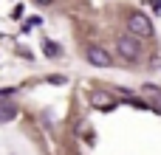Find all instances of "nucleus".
<instances>
[{"label":"nucleus","instance_id":"nucleus-9","mask_svg":"<svg viewBox=\"0 0 161 155\" xmlns=\"http://www.w3.org/2000/svg\"><path fill=\"white\" fill-rule=\"evenodd\" d=\"M37 3H42V6H45V3H51V0H37Z\"/></svg>","mask_w":161,"mask_h":155},{"label":"nucleus","instance_id":"nucleus-6","mask_svg":"<svg viewBox=\"0 0 161 155\" xmlns=\"http://www.w3.org/2000/svg\"><path fill=\"white\" fill-rule=\"evenodd\" d=\"M17 116V110L11 107V104H0V124H6V121H11Z\"/></svg>","mask_w":161,"mask_h":155},{"label":"nucleus","instance_id":"nucleus-8","mask_svg":"<svg viewBox=\"0 0 161 155\" xmlns=\"http://www.w3.org/2000/svg\"><path fill=\"white\" fill-rule=\"evenodd\" d=\"M150 3H153V6H156V8H161V0H150Z\"/></svg>","mask_w":161,"mask_h":155},{"label":"nucleus","instance_id":"nucleus-5","mask_svg":"<svg viewBox=\"0 0 161 155\" xmlns=\"http://www.w3.org/2000/svg\"><path fill=\"white\" fill-rule=\"evenodd\" d=\"M142 96H147V99H150L147 104L156 107V110L161 113V88L158 85H144V88H142Z\"/></svg>","mask_w":161,"mask_h":155},{"label":"nucleus","instance_id":"nucleus-1","mask_svg":"<svg viewBox=\"0 0 161 155\" xmlns=\"http://www.w3.org/2000/svg\"><path fill=\"white\" fill-rule=\"evenodd\" d=\"M116 48H119V54H122L125 59H139V54H142V45H139V40H136L133 34H127V37H119Z\"/></svg>","mask_w":161,"mask_h":155},{"label":"nucleus","instance_id":"nucleus-4","mask_svg":"<svg viewBox=\"0 0 161 155\" xmlns=\"http://www.w3.org/2000/svg\"><path fill=\"white\" fill-rule=\"evenodd\" d=\"M91 104H93L96 110H110V107L116 104V99H113L110 93H99V90H96V93H91Z\"/></svg>","mask_w":161,"mask_h":155},{"label":"nucleus","instance_id":"nucleus-2","mask_svg":"<svg viewBox=\"0 0 161 155\" xmlns=\"http://www.w3.org/2000/svg\"><path fill=\"white\" fill-rule=\"evenodd\" d=\"M130 34L133 37H150L153 34V23L142 11H136V14H130Z\"/></svg>","mask_w":161,"mask_h":155},{"label":"nucleus","instance_id":"nucleus-3","mask_svg":"<svg viewBox=\"0 0 161 155\" xmlns=\"http://www.w3.org/2000/svg\"><path fill=\"white\" fill-rule=\"evenodd\" d=\"M85 56H88V62L96 65V68H108V65H110V54H108L105 48H99V45H91V48L85 51Z\"/></svg>","mask_w":161,"mask_h":155},{"label":"nucleus","instance_id":"nucleus-7","mask_svg":"<svg viewBox=\"0 0 161 155\" xmlns=\"http://www.w3.org/2000/svg\"><path fill=\"white\" fill-rule=\"evenodd\" d=\"M42 48L48 51V56H54V59L59 56V45H57V42H51V40H45V42H42Z\"/></svg>","mask_w":161,"mask_h":155}]
</instances>
